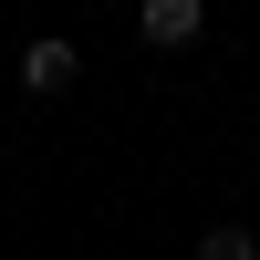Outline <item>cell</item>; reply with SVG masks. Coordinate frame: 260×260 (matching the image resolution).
I'll use <instances>...</instances> for the list:
<instances>
[{
    "label": "cell",
    "mask_w": 260,
    "mask_h": 260,
    "mask_svg": "<svg viewBox=\"0 0 260 260\" xmlns=\"http://www.w3.org/2000/svg\"><path fill=\"white\" fill-rule=\"evenodd\" d=\"M73 73H83V52H73L62 31L21 42V94H73Z\"/></svg>",
    "instance_id": "1"
},
{
    "label": "cell",
    "mask_w": 260,
    "mask_h": 260,
    "mask_svg": "<svg viewBox=\"0 0 260 260\" xmlns=\"http://www.w3.org/2000/svg\"><path fill=\"white\" fill-rule=\"evenodd\" d=\"M198 21H208V0H136L146 52H187V42H198Z\"/></svg>",
    "instance_id": "2"
},
{
    "label": "cell",
    "mask_w": 260,
    "mask_h": 260,
    "mask_svg": "<svg viewBox=\"0 0 260 260\" xmlns=\"http://www.w3.org/2000/svg\"><path fill=\"white\" fill-rule=\"evenodd\" d=\"M198 260H260V229L250 219H208L198 229Z\"/></svg>",
    "instance_id": "3"
}]
</instances>
